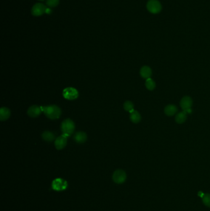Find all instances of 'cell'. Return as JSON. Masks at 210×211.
<instances>
[{
  "instance_id": "ba28073f",
  "label": "cell",
  "mask_w": 210,
  "mask_h": 211,
  "mask_svg": "<svg viewBox=\"0 0 210 211\" xmlns=\"http://www.w3.org/2000/svg\"><path fill=\"white\" fill-rule=\"evenodd\" d=\"M47 6L43 3H36L31 8V13L33 16L39 17L45 13Z\"/></svg>"
},
{
  "instance_id": "7c38bea8",
  "label": "cell",
  "mask_w": 210,
  "mask_h": 211,
  "mask_svg": "<svg viewBox=\"0 0 210 211\" xmlns=\"http://www.w3.org/2000/svg\"><path fill=\"white\" fill-rule=\"evenodd\" d=\"M152 74V69L150 67L147 66H143L140 70V75L141 76L145 79H147L150 78Z\"/></svg>"
},
{
  "instance_id": "3957f363",
  "label": "cell",
  "mask_w": 210,
  "mask_h": 211,
  "mask_svg": "<svg viewBox=\"0 0 210 211\" xmlns=\"http://www.w3.org/2000/svg\"><path fill=\"white\" fill-rule=\"evenodd\" d=\"M67 182L61 178H57L54 179L51 184L52 188L57 191H62L67 188Z\"/></svg>"
},
{
  "instance_id": "30bf717a",
  "label": "cell",
  "mask_w": 210,
  "mask_h": 211,
  "mask_svg": "<svg viewBox=\"0 0 210 211\" xmlns=\"http://www.w3.org/2000/svg\"><path fill=\"white\" fill-rule=\"evenodd\" d=\"M42 111H42L41 106L39 107L37 105H33L28 108L27 111V114L30 117L35 118L38 117L41 114Z\"/></svg>"
},
{
  "instance_id": "8992f818",
  "label": "cell",
  "mask_w": 210,
  "mask_h": 211,
  "mask_svg": "<svg viewBox=\"0 0 210 211\" xmlns=\"http://www.w3.org/2000/svg\"><path fill=\"white\" fill-rule=\"evenodd\" d=\"M193 104V101L192 99L189 96H184L183 97L180 102V106L182 109L184 111H186L187 113H191L192 110V106Z\"/></svg>"
},
{
  "instance_id": "ffe728a7",
  "label": "cell",
  "mask_w": 210,
  "mask_h": 211,
  "mask_svg": "<svg viewBox=\"0 0 210 211\" xmlns=\"http://www.w3.org/2000/svg\"><path fill=\"white\" fill-rule=\"evenodd\" d=\"M59 0H46V6L50 8L57 7L59 4Z\"/></svg>"
},
{
  "instance_id": "7402d4cb",
  "label": "cell",
  "mask_w": 210,
  "mask_h": 211,
  "mask_svg": "<svg viewBox=\"0 0 210 211\" xmlns=\"http://www.w3.org/2000/svg\"><path fill=\"white\" fill-rule=\"evenodd\" d=\"M52 13V9H51V8H48V7H47L46 8V11H45V14H51Z\"/></svg>"
},
{
  "instance_id": "9a60e30c",
  "label": "cell",
  "mask_w": 210,
  "mask_h": 211,
  "mask_svg": "<svg viewBox=\"0 0 210 211\" xmlns=\"http://www.w3.org/2000/svg\"><path fill=\"white\" fill-rule=\"evenodd\" d=\"M41 137L43 140L47 142H52L56 140L55 135L50 131H45L41 135Z\"/></svg>"
},
{
  "instance_id": "5bb4252c",
  "label": "cell",
  "mask_w": 210,
  "mask_h": 211,
  "mask_svg": "<svg viewBox=\"0 0 210 211\" xmlns=\"http://www.w3.org/2000/svg\"><path fill=\"white\" fill-rule=\"evenodd\" d=\"M11 116V111L9 109L3 107L0 109V120L1 121H5L8 120Z\"/></svg>"
},
{
  "instance_id": "603a6c76",
  "label": "cell",
  "mask_w": 210,
  "mask_h": 211,
  "mask_svg": "<svg viewBox=\"0 0 210 211\" xmlns=\"http://www.w3.org/2000/svg\"><path fill=\"white\" fill-rule=\"evenodd\" d=\"M38 1H44V0H38Z\"/></svg>"
},
{
  "instance_id": "2e32d148",
  "label": "cell",
  "mask_w": 210,
  "mask_h": 211,
  "mask_svg": "<svg viewBox=\"0 0 210 211\" xmlns=\"http://www.w3.org/2000/svg\"><path fill=\"white\" fill-rule=\"evenodd\" d=\"M187 113L184 111L178 113L175 117L176 122L179 124H181L185 122L187 119Z\"/></svg>"
},
{
  "instance_id": "52a82bcc",
  "label": "cell",
  "mask_w": 210,
  "mask_h": 211,
  "mask_svg": "<svg viewBox=\"0 0 210 211\" xmlns=\"http://www.w3.org/2000/svg\"><path fill=\"white\" fill-rule=\"evenodd\" d=\"M112 179L115 183H123L125 182L126 179H127V174H126V172L124 171L121 169L116 170L114 172L112 175Z\"/></svg>"
},
{
  "instance_id": "e0dca14e",
  "label": "cell",
  "mask_w": 210,
  "mask_h": 211,
  "mask_svg": "<svg viewBox=\"0 0 210 211\" xmlns=\"http://www.w3.org/2000/svg\"><path fill=\"white\" fill-rule=\"evenodd\" d=\"M130 120L132 122L134 123H138L141 122V114L137 111H134L130 113Z\"/></svg>"
},
{
  "instance_id": "6da1fadb",
  "label": "cell",
  "mask_w": 210,
  "mask_h": 211,
  "mask_svg": "<svg viewBox=\"0 0 210 211\" xmlns=\"http://www.w3.org/2000/svg\"><path fill=\"white\" fill-rule=\"evenodd\" d=\"M41 109L44 114H45V115L51 120L59 119L62 114V111L61 108L56 105L41 106Z\"/></svg>"
},
{
  "instance_id": "44dd1931",
  "label": "cell",
  "mask_w": 210,
  "mask_h": 211,
  "mask_svg": "<svg viewBox=\"0 0 210 211\" xmlns=\"http://www.w3.org/2000/svg\"><path fill=\"white\" fill-rule=\"evenodd\" d=\"M202 198H203V203L206 206L210 207V194H204Z\"/></svg>"
},
{
  "instance_id": "8fae6325",
  "label": "cell",
  "mask_w": 210,
  "mask_h": 211,
  "mask_svg": "<svg viewBox=\"0 0 210 211\" xmlns=\"http://www.w3.org/2000/svg\"><path fill=\"white\" fill-rule=\"evenodd\" d=\"M87 138L88 137L86 133L83 132H78L75 134L73 139L77 143L81 144L86 142L87 140Z\"/></svg>"
},
{
  "instance_id": "4fadbf2b",
  "label": "cell",
  "mask_w": 210,
  "mask_h": 211,
  "mask_svg": "<svg viewBox=\"0 0 210 211\" xmlns=\"http://www.w3.org/2000/svg\"><path fill=\"white\" fill-rule=\"evenodd\" d=\"M178 107L174 104H169L165 107L164 112L168 116H173L178 112Z\"/></svg>"
},
{
  "instance_id": "7a4b0ae2",
  "label": "cell",
  "mask_w": 210,
  "mask_h": 211,
  "mask_svg": "<svg viewBox=\"0 0 210 211\" xmlns=\"http://www.w3.org/2000/svg\"><path fill=\"white\" fill-rule=\"evenodd\" d=\"M75 128V123L70 119L64 120L61 123V131L63 135L67 137L71 136L73 134Z\"/></svg>"
},
{
  "instance_id": "9c48e42d",
  "label": "cell",
  "mask_w": 210,
  "mask_h": 211,
  "mask_svg": "<svg viewBox=\"0 0 210 211\" xmlns=\"http://www.w3.org/2000/svg\"><path fill=\"white\" fill-rule=\"evenodd\" d=\"M67 143V137L63 135L59 136L55 140L54 145L57 149L61 150L64 149Z\"/></svg>"
},
{
  "instance_id": "277c9868",
  "label": "cell",
  "mask_w": 210,
  "mask_h": 211,
  "mask_svg": "<svg viewBox=\"0 0 210 211\" xmlns=\"http://www.w3.org/2000/svg\"><path fill=\"white\" fill-rule=\"evenodd\" d=\"M147 9L152 14H158L161 11V5L158 0H149L147 3Z\"/></svg>"
},
{
  "instance_id": "d6986e66",
  "label": "cell",
  "mask_w": 210,
  "mask_h": 211,
  "mask_svg": "<svg viewBox=\"0 0 210 211\" xmlns=\"http://www.w3.org/2000/svg\"><path fill=\"white\" fill-rule=\"evenodd\" d=\"M123 107L126 111H128L129 112H132L134 111V104L133 103L130 101H125L123 104Z\"/></svg>"
},
{
  "instance_id": "ac0fdd59",
  "label": "cell",
  "mask_w": 210,
  "mask_h": 211,
  "mask_svg": "<svg viewBox=\"0 0 210 211\" xmlns=\"http://www.w3.org/2000/svg\"><path fill=\"white\" fill-rule=\"evenodd\" d=\"M146 87L147 90H149L150 91H152L156 87V83L153 79H152L151 78H149L146 79Z\"/></svg>"
},
{
  "instance_id": "5b68a950",
  "label": "cell",
  "mask_w": 210,
  "mask_h": 211,
  "mask_svg": "<svg viewBox=\"0 0 210 211\" xmlns=\"http://www.w3.org/2000/svg\"><path fill=\"white\" fill-rule=\"evenodd\" d=\"M62 95L66 100H74L78 98L79 93L76 89L72 87H68L63 90Z\"/></svg>"
}]
</instances>
